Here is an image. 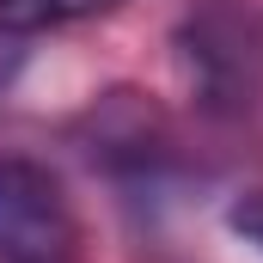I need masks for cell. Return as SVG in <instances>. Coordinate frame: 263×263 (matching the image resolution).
<instances>
[{
  "instance_id": "1",
  "label": "cell",
  "mask_w": 263,
  "mask_h": 263,
  "mask_svg": "<svg viewBox=\"0 0 263 263\" xmlns=\"http://www.w3.org/2000/svg\"><path fill=\"white\" fill-rule=\"evenodd\" d=\"M80 220L37 159H0V263H67Z\"/></svg>"
},
{
  "instance_id": "2",
  "label": "cell",
  "mask_w": 263,
  "mask_h": 263,
  "mask_svg": "<svg viewBox=\"0 0 263 263\" xmlns=\"http://www.w3.org/2000/svg\"><path fill=\"white\" fill-rule=\"evenodd\" d=\"M129 0H0V31H49V25H73L92 12H117Z\"/></svg>"
},
{
  "instance_id": "3",
  "label": "cell",
  "mask_w": 263,
  "mask_h": 263,
  "mask_svg": "<svg viewBox=\"0 0 263 263\" xmlns=\"http://www.w3.org/2000/svg\"><path fill=\"white\" fill-rule=\"evenodd\" d=\"M233 233H245V239L263 251V190H251V196L233 202Z\"/></svg>"
},
{
  "instance_id": "4",
  "label": "cell",
  "mask_w": 263,
  "mask_h": 263,
  "mask_svg": "<svg viewBox=\"0 0 263 263\" xmlns=\"http://www.w3.org/2000/svg\"><path fill=\"white\" fill-rule=\"evenodd\" d=\"M6 67H12V55H6V49H0V80H6Z\"/></svg>"
}]
</instances>
